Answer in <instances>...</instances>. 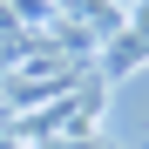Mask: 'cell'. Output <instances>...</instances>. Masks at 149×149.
<instances>
[{
    "label": "cell",
    "instance_id": "cell-1",
    "mask_svg": "<svg viewBox=\"0 0 149 149\" xmlns=\"http://www.w3.org/2000/svg\"><path fill=\"white\" fill-rule=\"evenodd\" d=\"M54 7H61V14H74V20H81V27H95L102 41H115L122 27H129V20H122V14L109 7V0H54Z\"/></svg>",
    "mask_w": 149,
    "mask_h": 149
},
{
    "label": "cell",
    "instance_id": "cell-2",
    "mask_svg": "<svg viewBox=\"0 0 149 149\" xmlns=\"http://www.w3.org/2000/svg\"><path fill=\"white\" fill-rule=\"evenodd\" d=\"M41 149H102V142H95V129H88V136H47Z\"/></svg>",
    "mask_w": 149,
    "mask_h": 149
}]
</instances>
